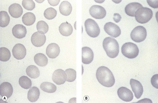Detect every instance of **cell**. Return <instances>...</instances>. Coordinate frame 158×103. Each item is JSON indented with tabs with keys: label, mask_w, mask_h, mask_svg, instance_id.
I'll list each match as a JSON object with an SVG mask.
<instances>
[{
	"label": "cell",
	"mask_w": 158,
	"mask_h": 103,
	"mask_svg": "<svg viewBox=\"0 0 158 103\" xmlns=\"http://www.w3.org/2000/svg\"><path fill=\"white\" fill-rule=\"evenodd\" d=\"M96 76L99 83L103 86L110 87L115 83L114 76L109 68L105 66H101L97 70Z\"/></svg>",
	"instance_id": "6da1fadb"
},
{
	"label": "cell",
	"mask_w": 158,
	"mask_h": 103,
	"mask_svg": "<svg viewBox=\"0 0 158 103\" xmlns=\"http://www.w3.org/2000/svg\"><path fill=\"white\" fill-rule=\"evenodd\" d=\"M103 47L107 55L110 58H115L119 54V44L116 40L113 38H105L103 42Z\"/></svg>",
	"instance_id": "7a4b0ae2"
},
{
	"label": "cell",
	"mask_w": 158,
	"mask_h": 103,
	"mask_svg": "<svg viewBox=\"0 0 158 103\" xmlns=\"http://www.w3.org/2000/svg\"><path fill=\"white\" fill-rule=\"evenodd\" d=\"M152 10L146 7H142L138 10L135 13V17L136 21L140 24L148 22L152 18Z\"/></svg>",
	"instance_id": "3957f363"
},
{
	"label": "cell",
	"mask_w": 158,
	"mask_h": 103,
	"mask_svg": "<svg viewBox=\"0 0 158 103\" xmlns=\"http://www.w3.org/2000/svg\"><path fill=\"white\" fill-rule=\"evenodd\" d=\"M121 52L126 57L132 59L136 58L139 55V49L137 45L131 42L124 44L122 47Z\"/></svg>",
	"instance_id": "277c9868"
},
{
	"label": "cell",
	"mask_w": 158,
	"mask_h": 103,
	"mask_svg": "<svg viewBox=\"0 0 158 103\" xmlns=\"http://www.w3.org/2000/svg\"><path fill=\"white\" fill-rule=\"evenodd\" d=\"M85 26L87 34L90 37L96 38L100 34V30L97 23L91 19H88L85 22Z\"/></svg>",
	"instance_id": "5b68a950"
},
{
	"label": "cell",
	"mask_w": 158,
	"mask_h": 103,
	"mask_svg": "<svg viewBox=\"0 0 158 103\" xmlns=\"http://www.w3.org/2000/svg\"><path fill=\"white\" fill-rule=\"evenodd\" d=\"M147 32L146 29L143 26H139L135 27L131 33V39L136 43H140L146 39Z\"/></svg>",
	"instance_id": "8992f818"
},
{
	"label": "cell",
	"mask_w": 158,
	"mask_h": 103,
	"mask_svg": "<svg viewBox=\"0 0 158 103\" xmlns=\"http://www.w3.org/2000/svg\"><path fill=\"white\" fill-rule=\"evenodd\" d=\"M105 32L111 37L116 38L121 34V30L119 27L115 24L109 22L106 24L104 26Z\"/></svg>",
	"instance_id": "52a82bcc"
},
{
	"label": "cell",
	"mask_w": 158,
	"mask_h": 103,
	"mask_svg": "<svg viewBox=\"0 0 158 103\" xmlns=\"http://www.w3.org/2000/svg\"><path fill=\"white\" fill-rule=\"evenodd\" d=\"M89 12L92 17L97 19L104 18L106 14V10L103 7L98 5L92 6L90 8Z\"/></svg>",
	"instance_id": "ba28073f"
},
{
	"label": "cell",
	"mask_w": 158,
	"mask_h": 103,
	"mask_svg": "<svg viewBox=\"0 0 158 103\" xmlns=\"http://www.w3.org/2000/svg\"><path fill=\"white\" fill-rule=\"evenodd\" d=\"M67 76L65 72L61 69L56 70L54 72L52 79L53 81L57 85L64 84L67 80Z\"/></svg>",
	"instance_id": "9c48e42d"
},
{
	"label": "cell",
	"mask_w": 158,
	"mask_h": 103,
	"mask_svg": "<svg viewBox=\"0 0 158 103\" xmlns=\"http://www.w3.org/2000/svg\"><path fill=\"white\" fill-rule=\"evenodd\" d=\"M118 97L123 101L126 102L131 101L133 98V95L131 90L125 87H122L117 91Z\"/></svg>",
	"instance_id": "30bf717a"
},
{
	"label": "cell",
	"mask_w": 158,
	"mask_h": 103,
	"mask_svg": "<svg viewBox=\"0 0 158 103\" xmlns=\"http://www.w3.org/2000/svg\"><path fill=\"white\" fill-rule=\"evenodd\" d=\"M13 93V88L12 84L8 82H4L0 85V95L3 98L7 99L10 97Z\"/></svg>",
	"instance_id": "8fae6325"
},
{
	"label": "cell",
	"mask_w": 158,
	"mask_h": 103,
	"mask_svg": "<svg viewBox=\"0 0 158 103\" xmlns=\"http://www.w3.org/2000/svg\"><path fill=\"white\" fill-rule=\"evenodd\" d=\"M12 53L15 58L18 60H21L24 59L26 56L27 50L23 45L19 43L15 45L13 47Z\"/></svg>",
	"instance_id": "7c38bea8"
},
{
	"label": "cell",
	"mask_w": 158,
	"mask_h": 103,
	"mask_svg": "<svg viewBox=\"0 0 158 103\" xmlns=\"http://www.w3.org/2000/svg\"><path fill=\"white\" fill-rule=\"evenodd\" d=\"M82 61L84 64H90L93 61L94 54L92 49L88 47H84L82 48Z\"/></svg>",
	"instance_id": "4fadbf2b"
},
{
	"label": "cell",
	"mask_w": 158,
	"mask_h": 103,
	"mask_svg": "<svg viewBox=\"0 0 158 103\" xmlns=\"http://www.w3.org/2000/svg\"><path fill=\"white\" fill-rule=\"evenodd\" d=\"M130 84L135 97L137 99L139 98L143 91V86L141 83L137 80L131 79L130 80Z\"/></svg>",
	"instance_id": "5bb4252c"
},
{
	"label": "cell",
	"mask_w": 158,
	"mask_h": 103,
	"mask_svg": "<svg viewBox=\"0 0 158 103\" xmlns=\"http://www.w3.org/2000/svg\"><path fill=\"white\" fill-rule=\"evenodd\" d=\"M46 40V38L45 35L38 32L35 33L31 38V41L32 44L37 47H40L43 46L45 43Z\"/></svg>",
	"instance_id": "9a60e30c"
},
{
	"label": "cell",
	"mask_w": 158,
	"mask_h": 103,
	"mask_svg": "<svg viewBox=\"0 0 158 103\" xmlns=\"http://www.w3.org/2000/svg\"><path fill=\"white\" fill-rule=\"evenodd\" d=\"M48 56L51 59H55L58 57L60 52V47L55 43H52L47 47L46 50Z\"/></svg>",
	"instance_id": "2e32d148"
},
{
	"label": "cell",
	"mask_w": 158,
	"mask_h": 103,
	"mask_svg": "<svg viewBox=\"0 0 158 103\" xmlns=\"http://www.w3.org/2000/svg\"><path fill=\"white\" fill-rule=\"evenodd\" d=\"M12 33L16 38L22 39L25 37L27 34L26 27L22 25H16L12 29Z\"/></svg>",
	"instance_id": "e0dca14e"
},
{
	"label": "cell",
	"mask_w": 158,
	"mask_h": 103,
	"mask_svg": "<svg viewBox=\"0 0 158 103\" xmlns=\"http://www.w3.org/2000/svg\"><path fill=\"white\" fill-rule=\"evenodd\" d=\"M9 12L11 16L13 18H19L23 14V10L20 5L15 3L10 6L9 8Z\"/></svg>",
	"instance_id": "ac0fdd59"
},
{
	"label": "cell",
	"mask_w": 158,
	"mask_h": 103,
	"mask_svg": "<svg viewBox=\"0 0 158 103\" xmlns=\"http://www.w3.org/2000/svg\"><path fill=\"white\" fill-rule=\"evenodd\" d=\"M142 7H143L139 3H131L126 6L125 9V11L127 15L132 17H135L136 11Z\"/></svg>",
	"instance_id": "d6986e66"
},
{
	"label": "cell",
	"mask_w": 158,
	"mask_h": 103,
	"mask_svg": "<svg viewBox=\"0 0 158 103\" xmlns=\"http://www.w3.org/2000/svg\"><path fill=\"white\" fill-rule=\"evenodd\" d=\"M59 31L61 35L67 37L72 35L73 29L71 24L66 22V23H63L60 25L59 27Z\"/></svg>",
	"instance_id": "ffe728a7"
},
{
	"label": "cell",
	"mask_w": 158,
	"mask_h": 103,
	"mask_svg": "<svg viewBox=\"0 0 158 103\" xmlns=\"http://www.w3.org/2000/svg\"><path fill=\"white\" fill-rule=\"evenodd\" d=\"M59 10L62 15L68 16L70 15L72 12V6L68 2L64 1L61 3L60 6Z\"/></svg>",
	"instance_id": "44dd1931"
},
{
	"label": "cell",
	"mask_w": 158,
	"mask_h": 103,
	"mask_svg": "<svg viewBox=\"0 0 158 103\" xmlns=\"http://www.w3.org/2000/svg\"><path fill=\"white\" fill-rule=\"evenodd\" d=\"M40 92L39 89L36 87H32L29 91L28 99L31 102L37 101L39 98Z\"/></svg>",
	"instance_id": "7402d4cb"
},
{
	"label": "cell",
	"mask_w": 158,
	"mask_h": 103,
	"mask_svg": "<svg viewBox=\"0 0 158 103\" xmlns=\"http://www.w3.org/2000/svg\"><path fill=\"white\" fill-rule=\"evenodd\" d=\"M34 59L35 63L40 66L44 67L48 64V59L43 54L39 53L36 54Z\"/></svg>",
	"instance_id": "603a6c76"
},
{
	"label": "cell",
	"mask_w": 158,
	"mask_h": 103,
	"mask_svg": "<svg viewBox=\"0 0 158 103\" xmlns=\"http://www.w3.org/2000/svg\"><path fill=\"white\" fill-rule=\"evenodd\" d=\"M26 73L28 76L33 79L37 78L40 74L38 68L34 65L28 66L26 69Z\"/></svg>",
	"instance_id": "cb8c5ba5"
},
{
	"label": "cell",
	"mask_w": 158,
	"mask_h": 103,
	"mask_svg": "<svg viewBox=\"0 0 158 103\" xmlns=\"http://www.w3.org/2000/svg\"><path fill=\"white\" fill-rule=\"evenodd\" d=\"M35 21L36 17L35 15L31 12L26 13L22 18L23 22L27 26H30L33 25Z\"/></svg>",
	"instance_id": "d4e9b609"
},
{
	"label": "cell",
	"mask_w": 158,
	"mask_h": 103,
	"mask_svg": "<svg viewBox=\"0 0 158 103\" xmlns=\"http://www.w3.org/2000/svg\"><path fill=\"white\" fill-rule=\"evenodd\" d=\"M41 89L44 91L49 93H55L57 90L56 86L52 83L49 82H44L40 86Z\"/></svg>",
	"instance_id": "484cf974"
},
{
	"label": "cell",
	"mask_w": 158,
	"mask_h": 103,
	"mask_svg": "<svg viewBox=\"0 0 158 103\" xmlns=\"http://www.w3.org/2000/svg\"><path fill=\"white\" fill-rule=\"evenodd\" d=\"M10 18L7 12L2 11L0 12V26L2 27H5L9 24Z\"/></svg>",
	"instance_id": "4316f807"
},
{
	"label": "cell",
	"mask_w": 158,
	"mask_h": 103,
	"mask_svg": "<svg viewBox=\"0 0 158 103\" xmlns=\"http://www.w3.org/2000/svg\"><path fill=\"white\" fill-rule=\"evenodd\" d=\"M11 56L10 52L8 48L5 47L0 48V60L7 62L10 59Z\"/></svg>",
	"instance_id": "83f0119b"
},
{
	"label": "cell",
	"mask_w": 158,
	"mask_h": 103,
	"mask_svg": "<svg viewBox=\"0 0 158 103\" xmlns=\"http://www.w3.org/2000/svg\"><path fill=\"white\" fill-rule=\"evenodd\" d=\"M19 83L21 86L25 89H28L32 86V83L31 80L26 76H23L20 77Z\"/></svg>",
	"instance_id": "f1b7e54d"
},
{
	"label": "cell",
	"mask_w": 158,
	"mask_h": 103,
	"mask_svg": "<svg viewBox=\"0 0 158 103\" xmlns=\"http://www.w3.org/2000/svg\"><path fill=\"white\" fill-rule=\"evenodd\" d=\"M37 29L39 33L42 34H46L49 30V27L48 24L44 21H39L37 25Z\"/></svg>",
	"instance_id": "f546056e"
},
{
	"label": "cell",
	"mask_w": 158,
	"mask_h": 103,
	"mask_svg": "<svg viewBox=\"0 0 158 103\" xmlns=\"http://www.w3.org/2000/svg\"><path fill=\"white\" fill-rule=\"evenodd\" d=\"M57 12L56 10L52 8L47 9L44 11V15L45 17L48 20H52L56 16Z\"/></svg>",
	"instance_id": "4dcf8cb0"
},
{
	"label": "cell",
	"mask_w": 158,
	"mask_h": 103,
	"mask_svg": "<svg viewBox=\"0 0 158 103\" xmlns=\"http://www.w3.org/2000/svg\"><path fill=\"white\" fill-rule=\"evenodd\" d=\"M65 72L67 76V81L72 82L75 80L77 77V72L75 70L69 68L66 70Z\"/></svg>",
	"instance_id": "1f68e13d"
},
{
	"label": "cell",
	"mask_w": 158,
	"mask_h": 103,
	"mask_svg": "<svg viewBox=\"0 0 158 103\" xmlns=\"http://www.w3.org/2000/svg\"><path fill=\"white\" fill-rule=\"evenodd\" d=\"M22 5L25 9L29 11L32 10L35 7L34 2L29 0H23L22 2Z\"/></svg>",
	"instance_id": "d6a6232c"
},
{
	"label": "cell",
	"mask_w": 158,
	"mask_h": 103,
	"mask_svg": "<svg viewBox=\"0 0 158 103\" xmlns=\"http://www.w3.org/2000/svg\"><path fill=\"white\" fill-rule=\"evenodd\" d=\"M152 85L154 88L158 89V74L154 75L151 79Z\"/></svg>",
	"instance_id": "836d02e7"
},
{
	"label": "cell",
	"mask_w": 158,
	"mask_h": 103,
	"mask_svg": "<svg viewBox=\"0 0 158 103\" xmlns=\"http://www.w3.org/2000/svg\"><path fill=\"white\" fill-rule=\"evenodd\" d=\"M158 1H147L148 5L154 9L158 8Z\"/></svg>",
	"instance_id": "e575fe53"
},
{
	"label": "cell",
	"mask_w": 158,
	"mask_h": 103,
	"mask_svg": "<svg viewBox=\"0 0 158 103\" xmlns=\"http://www.w3.org/2000/svg\"><path fill=\"white\" fill-rule=\"evenodd\" d=\"M121 17L118 14H114V15L113 19L116 23H118L120 22L121 19Z\"/></svg>",
	"instance_id": "d590c367"
},
{
	"label": "cell",
	"mask_w": 158,
	"mask_h": 103,
	"mask_svg": "<svg viewBox=\"0 0 158 103\" xmlns=\"http://www.w3.org/2000/svg\"><path fill=\"white\" fill-rule=\"evenodd\" d=\"M48 2L49 4L53 6H55L58 5L59 3H60V1L59 0V1H48Z\"/></svg>",
	"instance_id": "8d00e7d4"
},
{
	"label": "cell",
	"mask_w": 158,
	"mask_h": 103,
	"mask_svg": "<svg viewBox=\"0 0 158 103\" xmlns=\"http://www.w3.org/2000/svg\"><path fill=\"white\" fill-rule=\"evenodd\" d=\"M146 101H147L148 103H152V101L149 99L145 98L144 99H142L139 100V101L137 102V103H141V102H146Z\"/></svg>",
	"instance_id": "74e56055"
}]
</instances>
